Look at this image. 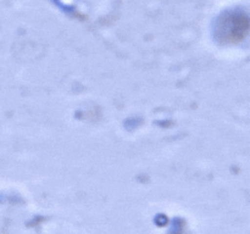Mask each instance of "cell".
<instances>
[{"instance_id":"obj_1","label":"cell","mask_w":250,"mask_h":234,"mask_svg":"<svg viewBox=\"0 0 250 234\" xmlns=\"http://www.w3.org/2000/svg\"><path fill=\"white\" fill-rule=\"evenodd\" d=\"M249 31V19L243 12H227L219 20L216 37L221 43H239L247 37Z\"/></svg>"}]
</instances>
